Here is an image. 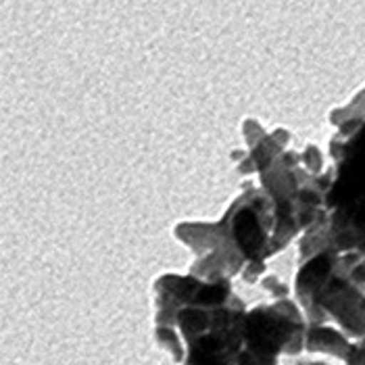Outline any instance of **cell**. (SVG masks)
Listing matches in <instances>:
<instances>
[{"mask_svg":"<svg viewBox=\"0 0 365 365\" xmlns=\"http://www.w3.org/2000/svg\"><path fill=\"white\" fill-rule=\"evenodd\" d=\"M245 351L267 365H278L282 353L297 355L305 349L307 324L299 307L286 297L259 305L245 317Z\"/></svg>","mask_w":365,"mask_h":365,"instance_id":"obj_1","label":"cell"},{"mask_svg":"<svg viewBox=\"0 0 365 365\" xmlns=\"http://www.w3.org/2000/svg\"><path fill=\"white\" fill-rule=\"evenodd\" d=\"M263 286L272 292V297H274L276 301H278V299H286V294H288V288H286L278 278H274V276L263 278Z\"/></svg>","mask_w":365,"mask_h":365,"instance_id":"obj_4","label":"cell"},{"mask_svg":"<svg viewBox=\"0 0 365 365\" xmlns=\"http://www.w3.org/2000/svg\"><path fill=\"white\" fill-rule=\"evenodd\" d=\"M305 365H328V364H305Z\"/></svg>","mask_w":365,"mask_h":365,"instance_id":"obj_6","label":"cell"},{"mask_svg":"<svg viewBox=\"0 0 365 365\" xmlns=\"http://www.w3.org/2000/svg\"><path fill=\"white\" fill-rule=\"evenodd\" d=\"M263 274H265V263H251L242 269V278L249 284H255Z\"/></svg>","mask_w":365,"mask_h":365,"instance_id":"obj_5","label":"cell"},{"mask_svg":"<svg viewBox=\"0 0 365 365\" xmlns=\"http://www.w3.org/2000/svg\"><path fill=\"white\" fill-rule=\"evenodd\" d=\"M305 349L311 353H328L344 361L351 349V340L336 328H328L326 324H311L305 336Z\"/></svg>","mask_w":365,"mask_h":365,"instance_id":"obj_2","label":"cell"},{"mask_svg":"<svg viewBox=\"0 0 365 365\" xmlns=\"http://www.w3.org/2000/svg\"><path fill=\"white\" fill-rule=\"evenodd\" d=\"M301 163L303 168L309 171L311 175H322L324 173V159L317 146L309 144L303 153H301Z\"/></svg>","mask_w":365,"mask_h":365,"instance_id":"obj_3","label":"cell"}]
</instances>
